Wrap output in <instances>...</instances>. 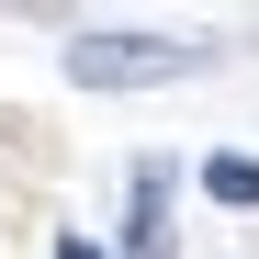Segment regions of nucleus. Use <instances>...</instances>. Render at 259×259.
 <instances>
[{
  "label": "nucleus",
  "instance_id": "nucleus-1",
  "mask_svg": "<svg viewBox=\"0 0 259 259\" xmlns=\"http://www.w3.org/2000/svg\"><path fill=\"white\" fill-rule=\"evenodd\" d=\"M214 46H181V34H79L57 57L79 91H158V79H192Z\"/></svg>",
  "mask_w": 259,
  "mask_h": 259
},
{
  "label": "nucleus",
  "instance_id": "nucleus-2",
  "mask_svg": "<svg viewBox=\"0 0 259 259\" xmlns=\"http://www.w3.org/2000/svg\"><path fill=\"white\" fill-rule=\"evenodd\" d=\"M203 203H226V214H259V158H248V147L203 158Z\"/></svg>",
  "mask_w": 259,
  "mask_h": 259
},
{
  "label": "nucleus",
  "instance_id": "nucleus-3",
  "mask_svg": "<svg viewBox=\"0 0 259 259\" xmlns=\"http://www.w3.org/2000/svg\"><path fill=\"white\" fill-rule=\"evenodd\" d=\"M136 259H169V169H136Z\"/></svg>",
  "mask_w": 259,
  "mask_h": 259
},
{
  "label": "nucleus",
  "instance_id": "nucleus-4",
  "mask_svg": "<svg viewBox=\"0 0 259 259\" xmlns=\"http://www.w3.org/2000/svg\"><path fill=\"white\" fill-rule=\"evenodd\" d=\"M57 259H113V248H91V237H57Z\"/></svg>",
  "mask_w": 259,
  "mask_h": 259
}]
</instances>
